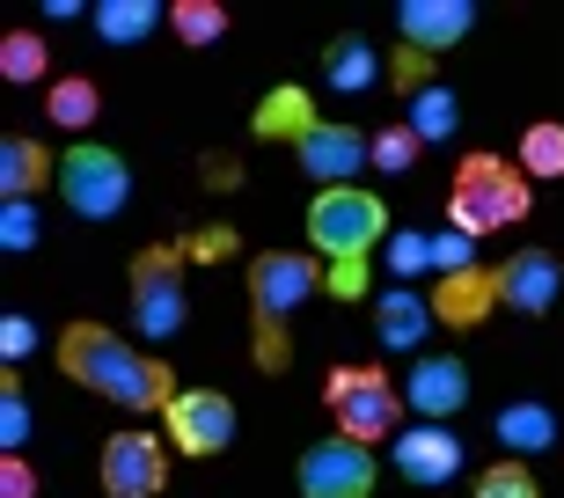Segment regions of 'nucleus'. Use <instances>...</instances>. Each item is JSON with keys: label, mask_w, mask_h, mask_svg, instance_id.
I'll return each mask as SVG.
<instances>
[{"label": "nucleus", "mask_w": 564, "mask_h": 498, "mask_svg": "<svg viewBox=\"0 0 564 498\" xmlns=\"http://www.w3.org/2000/svg\"><path fill=\"white\" fill-rule=\"evenodd\" d=\"M52 359H59L66 381H82L88 396H104L118 411H162L169 418V403L184 396V381H176V367L162 353H140V345H126L104 323H66Z\"/></svg>", "instance_id": "f257e3e1"}, {"label": "nucleus", "mask_w": 564, "mask_h": 498, "mask_svg": "<svg viewBox=\"0 0 564 498\" xmlns=\"http://www.w3.org/2000/svg\"><path fill=\"white\" fill-rule=\"evenodd\" d=\"M389 206H381L367 184H337V191H315L308 206V249L323 257V271H330V301H359V293H375L367 279H375V257L381 242H389Z\"/></svg>", "instance_id": "f03ea898"}, {"label": "nucleus", "mask_w": 564, "mask_h": 498, "mask_svg": "<svg viewBox=\"0 0 564 498\" xmlns=\"http://www.w3.org/2000/svg\"><path fill=\"white\" fill-rule=\"evenodd\" d=\"M330 286V271L315 249H264L250 257V345H257V374H286L293 367V308L308 293Z\"/></svg>", "instance_id": "7ed1b4c3"}, {"label": "nucleus", "mask_w": 564, "mask_h": 498, "mask_svg": "<svg viewBox=\"0 0 564 498\" xmlns=\"http://www.w3.org/2000/svg\"><path fill=\"white\" fill-rule=\"evenodd\" d=\"M528 213H535V176L521 162H506L491 147L455 162V184H447V228L455 235L484 242V235H499V228H521Z\"/></svg>", "instance_id": "20e7f679"}, {"label": "nucleus", "mask_w": 564, "mask_h": 498, "mask_svg": "<svg viewBox=\"0 0 564 498\" xmlns=\"http://www.w3.org/2000/svg\"><path fill=\"white\" fill-rule=\"evenodd\" d=\"M191 242H154L132 257V331L147 345H169V337L191 323V286H184Z\"/></svg>", "instance_id": "39448f33"}, {"label": "nucleus", "mask_w": 564, "mask_h": 498, "mask_svg": "<svg viewBox=\"0 0 564 498\" xmlns=\"http://www.w3.org/2000/svg\"><path fill=\"white\" fill-rule=\"evenodd\" d=\"M323 403H330L337 433L359 440V447H375V440L397 433V381H389V367H375V359H352V367H330V381H323Z\"/></svg>", "instance_id": "423d86ee"}, {"label": "nucleus", "mask_w": 564, "mask_h": 498, "mask_svg": "<svg viewBox=\"0 0 564 498\" xmlns=\"http://www.w3.org/2000/svg\"><path fill=\"white\" fill-rule=\"evenodd\" d=\"M59 198L74 220H118L132 206V169L118 147L104 140H74L59 154Z\"/></svg>", "instance_id": "0eeeda50"}, {"label": "nucleus", "mask_w": 564, "mask_h": 498, "mask_svg": "<svg viewBox=\"0 0 564 498\" xmlns=\"http://www.w3.org/2000/svg\"><path fill=\"white\" fill-rule=\"evenodd\" d=\"M293 484H301V498H375L381 462H375V447L330 433V440H315L308 455L293 462Z\"/></svg>", "instance_id": "6e6552de"}, {"label": "nucleus", "mask_w": 564, "mask_h": 498, "mask_svg": "<svg viewBox=\"0 0 564 498\" xmlns=\"http://www.w3.org/2000/svg\"><path fill=\"white\" fill-rule=\"evenodd\" d=\"M293 162H301V176L315 191H337V184H352L359 169H375V132H359L345 118H323L308 140L293 147Z\"/></svg>", "instance_id": "1a4fd4ad"}, {"label": "nucleus", "mask_w": 564, "mask_h": 498, "mask_svg": "<svg viewBox=\"0 0 564 498\" xmlns=\"http://www.w3.org/2000/svg\"><path fill=\"white\" fill-rule=\"evenodd\" d=\"M169 447L176 455H228L235 447V396H220V389H184L176 403H169Z\"/></svg>", "instance_id": "9d476101"}, {"label": "nucleus", "mask_w": 564, "mask_h": 498, "mask_svg": "<svg viewBox=\"0 0 564 498\" xmlns=\"http://www.w3.org/2000/svg\"><path fill=\"white\" fill-rule=\"evenodd\" d=\"M96 484H104V498H162V484H169L162 440L154 433H110L104 462H96Z\"/></svg>", "instance_id": "9b49d317"}, {"label": "nucleus", "mask_w": 564, "mask_h": 498, "mask_svg": "<svg viewBox=\"0 0 564 498\" xmlns=\"http://www.w3.org/2000/svg\"><path fill=\"white\" fill-rule=\"evenodd\" d=\"M469 403V367L455 353H419L411 374H403V411H419L425 425H447Z\"/></svg>", "instance_id": "f8f14e48"}, {"label": "nucleus", "mask_w": 564, "mask_h": 498, "mask_svg": "<svg viewBox=\"0 0 564 498\" xmlns=\"http://www.w3.org/2000/svg\"><path fill=\"white\" fill-rule=\"evenodd\" d=\"M469 30H477V8H469V0H397V37H403V52L440 59V52H455Z\"/></svg>", "instance_id": "ddd939ff"}, {"label": "nucleus", "mask_w": 564, "mask_h": 498, "mask_svg": "<svg viewBox=\"0 0 564 498\" xmlns=\"http://www.w3.org/2000/svg\"><path fill=\"white\" fill-rule=\"evenodd\" d=\"M499 293L513 315H550L564 301V257L550 249H521V257H506L499 264Z\"/></svg>", "instance_id": "4468645a"}, {"label": "nucleus", "mask_w": 564, "mask_h": 498, "mask_svg": "<svg viewBox=\"0 0 564 498\" xmlns=\"http://www.w3.org/2000/svg\"><path fill=\"white\" fill-rule=\"evenodd\" d=\"M462 462H469V455H462L455 425H411V433H397V477L419 484V491H433V484H455Z\"/></svg>", "instance_id": "2eb2a0df"}, {"label": "nucleus", "mask_w": 564, "mask_h": 498, "mask_svg": "<svg viewBox=\"0 0 564 498\" xmlns=\"http://www.w3.org/2000/svg\"><path fill=\"white\" fill-rule=\"evenodd\" d=\"M425 293H433V315L447 331H477L491 308H506L499 264H469V271H455V279H440V286H425Z\"/></svg>", "instance_id": "dca6fc26"}, {"label": "nucleus", "mask_w": 564, "mask_h": 498, "mask_svg": "<svg viewBox=\"0 0 564 498\" xmlns=\"http://www.w3.org/2000/svg\"><path fill=\"white\" fill-rule=\"evenodd\" d=\"M433 293H419V286H381L375 293V337L389 345V353H411L419 359L425 353V337H433Z\"/></svg>", "instance_id": "f3484780"}, {"label": "nucleus", "mask_w": 564, "mask_h": 498, "mask_svg": "<svg viewBox=\"0 0 564 498\" xmlns=\"http://www.w3.org/2000/svg\"><path fill=\"white\" fill-rule=\"evenodd\" d=\"M44 176L59 184V154H52L37 132H8V140H0V206H15V198L37 206Z\"/></svg>", "instance_id": "a211bd4d"}, {"label": "nucleus", "mask_w": 564, "mask_h": 498, "mask_svg": "<svg viewBox=\"0 0 564 498\" xmlns=\"http://www.w3.org/2000/svg\"><path fill=\"white\" fill-rule=\"evenodd\" d=\"M491 433H499V447L513 462H535V455H550V447H557V411H550V403H535V396H521V403H506V411H499V425H491Z\"/></svg>", "instance_id": "6ab92c4d"}, {"label": "nucleus", "mask_w": 564, "mask_h": 498, "mask_svg": "<svg viewBox=\"0 0 564 498\" xmlns=\"http://www.w3.org/2000/svg\"><path fill=\"white\" fill-rule=\"evenodd\" d=\"M315 124H323V110L308 104V88H272V96L257 104L250 132H257V140H286V147H301Z\"/></svg>", "instance_id": "aec40b11"}, {"label": "nucleus", "mask_w": 564, "mask_h": 498, "mask_svg": "<svg viewBox=\"0 0 564 498\" xmlns=\"http://www.w3.org/2000/svg\"><path fill=\"white\" fill-rule=\"evenodd\" d=\"M323 82L337 88V96H359V88L381 82V52L367 37H337L330 52H323Z\"/></svg>", "instance_id": "412c9836"}, {"label": "nucleus", "mask_w": 564, "mask_h": 498, "mask_svg": "<svg viewBox=\"0 0 564 498\" xmlns=\"http://www.w3.org/2000/svg\"><path fill=\"white\" fill-rule=\"evenodd\" d=\"M96 110H104V88L88 82V74H59V82L44 88V118L59 124V132H88Z\"/></svg>", "instance_id": "4be33fe9"}, {"label": "nucleus", "mask_w": 564, "mask_h": 498, "mask_svg": "<svg viewBox=\"0 0 564 498\" xmlns=\"http://www.w3.org/2000/svg\"><path fill=\"white\" fill-rule=\"evenodd\" d=\"M96 30H104V44H140L147 30H162V0H96Z\"/></svg>", "instance_id": "5701e85b"}, {"label": "nucleus", "mask_w": 564, "mask_h": 498, "mask_svg": "<svg viewBox=\"0 0 564 498\" xmlns=\"http://www.w3.org/2000/svg\"><path fill=\"white\" fill-rule=\"evenodd\" d=\"M403 124H411V132H419L425 147L433 140H455V124H462V104H455V88H419V96H411V110H403Z\"/></svg>", "instance_id": "b1692460"}, {"label": "nucleus", "mask_w": 564, "mask_h": 498, "mask_svg": "<svg viewBox=\"0 0 564 498\" xmlns=\"http://www.w3.org/2000/svg\"><path fill=\"white\" fill-rule=\"evenodd\" d=\"M381 271H389V286H419L425 271H433V235L397 228L389 242H381Z\"/></svg>", "instance_id": "393cba45"}, {"label": "nucleus", "mask_w": 564, "mask_h": 498, "mask_svg": "<svg viewBox=\"0 0 564 498\" xmlns=\"http://www.w3.org/2000/svg\"><path fill=\"white\" fill-rule=\"evenodd\" d=\"M169 30L198 52V44H220L228 37V8L220 0H169Z\"/></svg>", "instance_id": "a878e982"}, {"label": "nucleus", "mask_w": 564, "mask_h": 498, "mask_svg": "<svg viewBox=\"0 0 564 498\" xmlns=\"http://www.w3.org/2000/svg\"><path fill=\"white\" fill-rule=\"evenodd\" d=\"M513 162H521L535 184H543V176H564V124L557 118H535L521 132V154H513Z\"/></svg>", "instance_id": "bb28decb"}, {"label": "nucleus", "mask_w": 564, "mask_h": 498, "mask_svg": "<svg viewBox=\"0 0 564 498\" xmlns=\"http://www.w3.org/2000/svg\"><path fill=\"white\" fill-rule=\"evenodd\" d=\"M44 66H52V52H44L37 30H8V37H0V74H8L15 88L44 82Z\"/></svg>", "instance_id": "cd10ccee"}, {"label": "nucleus", "mask_w": 564, "mask_h": 498, "mask_svg": "<svg viewBox=\"0 0 564 498\" xmlns=\"http://www.w3.org/2000/svg\"><path fill=\"white\" fill-rule=\"evenodd\" d=\"M419 154H425V140H419V132H411L403 118L375 132V169H381V176H403V169H419Z\"/></svg>", "instance_id": "c85d7f7f"}, {"label": "nucleus", "mask_w": 564, "mask_h": 498, "mask_svg": "<svg viewBox=\"0 0 564 498\" xmlns=\"http://www.w3.org/2000/svg\"><path fill=\"white\" fill-rule=\"evenodd\" d=\"M469 498H543V484H535V469H528V462H491V469H484L477 477V491Z\"/></svg>", "instance_id": "c756f323"}, {"label": "nucleus", "mask_w": 564, "mask_h": 498, "mask_svg": "<svg viewBox=\"0 0 564 498\" xmlns=\"http://www.w3.org/2000/svg\"><path fill=\"white\" fill-rule=\"evenodd\" d=\"M30 425H37V418H30V396H22V381H15V374H0V447H8V455H22Z\"/></svg>", "instance_id": "7c9ffc66"}, {"label": "nucleus", "mask_w": 564, "mask_h": 498, "mask_svg": "<svg viewBox=\"0 0 564 498\" xmlns=\"http://www.w3.org/2000/svg\"><path fill=\"white\" fill-rule=\"evenodd\" d=\"M0 249H8V257H22V249H37V206H30V198H15V206H0Z\"/></svg>", "instance_id": "2f4dec72"}, {"label": "nucleus", "mask_w": 564, "mask_h": 498, "mask_svg": "<svg viewBox=\"0 0 564 498\" xmlns=\"http://www.w3.org/2000/svg\"><path fill=\"white\" fill-rule=\"evenodd\" d=\"M30 353H37V323H30L22 308H8L0 315V359H8V374H15Z\"/></svg>", "instance_id": "473e14b6"}, {"label": "nucleus", "mask_w": 564, "mask_h": 498, "mask_svg": "<svg viewBox=\"0 0 564 498\" xmlns=\"http://www.w3.org/2000/svg\"><path fill=\"white\" fill-rule=\"evenodd\" d=\"M469 264H477V242L455 235V228H440L433 235V271H440V279H455V271H469Z\"/></svg>", "instance_id": "72a5a7b5"}, {"label": "nucleus", "mask_w": 564, "mask_h": 498, "mask_svg": "<svg viewBox=\"0 0 564 498\" xmlns=\"http://www.w3.org/2000/svg\"><path fill=\"white\" fill-rule=\"evenodd\" d=\"M0 498H37V469H30L22 455L0 462Z\"/></svg>", "instance_id": "f704fd0d"}, {"label": "nucleus", "mask_w": 564, "mask_h": 498, "mask_svg": "<svg viewBox=\"0 0 564 498\" xmlns=\"http://www.w3.org/2000/svg\"><path fill=\"white\" fill-rule=\"evenodd\" d=\"M235 249V228H206V235H191V257H228Z\"/></svg>", "instance_id": "c9c22d12"}, {"label": "nucleus", "mask_w": 564, "mask_h": 498, "mask_svg": "<svg viewBox=\"0 0 564 498\" xmlns=\"http://www.w3.org/2000/svg\"><path fill=\"white\" fill-rule=\"evenodd\" d=\"M206 184H213V191H228V184H242V169H235L228 154H206Z\"/></svg>", "instance_id": "e433bc0d"}]
</instances>
